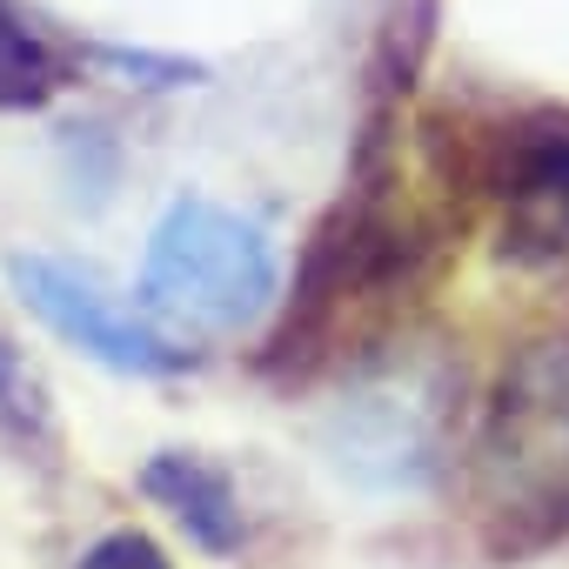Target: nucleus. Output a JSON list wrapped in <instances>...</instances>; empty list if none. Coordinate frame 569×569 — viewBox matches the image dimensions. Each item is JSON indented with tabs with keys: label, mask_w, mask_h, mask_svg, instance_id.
Segmentation results:
<instances>
[{
	"label": "nucleus",
	"mask_w": 569,
	"mask_h": 569,
	"mask_svg": "<svg viewBox=\"0 0 569 569\" xmlns=\"http://www.w3.org/2000/svg\"><path fill=\"white\" fill-rule=\"evenodd\" d=\"M94 68L121 74L128 88H148V94H168V88H194L201 68L194 61H174V54H148V48H88Z\"/></svg>",
	"instance_id": "obj_9"
},
{
	"label": "nucleus",
	"mask_w": 569,
	"mask_h": 569,
	"mask_svg": "<svg viewBox=\"0 0 569 569\" xmlns=\"http://www.w3.org/2000/svg\"><path fill=\"white\" fill-rule=\"evenodd\" d=\"M141 496L161 502L174 516V529L201 549V556H234L248 542V509L241 489L221 462L194 456V449H161L141 462Z\"/></svg>",
	"instance_id": "obj_6"
},
{
	"label": "nucleus",
	"mask_w": 569,
	"mask_h": 569,
	"mask_svg": "<svg viewBox=\"0 0 569 569\" xmlns=\"http://www.w3.org/2000/svg\"><path fill=\"white\" fill-rule=\"evenodd\" d=\"M74 81V61L28 21L21 0H0V114H41Z\"/></svg>",
	"instance_id": "obj_8"
},
{
	"label": "nucleus",
	"mask_w": 569,
	"mask_h": 569,
	"mask_svg": "<svg viewBox=\"0 0 569 569\" xmlns=\"http://www.w3.org/2000/svg\"><path fill=\"white\" fill-rule=\"evenodd\" d=\"M336 469L369 489H422L449 449V382L416 369H382L342 396L329 422Z\"/></svg>",
	"instance_id": "obj_5"
},
{
	"label": "nucleus",
	"mask_w": 569,
	"mask_h": 569,
	"mask_svg": "<svg viewBox=\"0 0 569 569\" xmlns=\"http://www.w3.org/2000/svg\"><path fill=\"white\" fill-rule=\"evenodd\" d=\"M134 296L174 336H241L281 302V261L261 221L208 194H181L148 234Z\"/></svg>",
	"instance_id": "obj_3"
},
{
	"label": "nucleus",
	"mask_w": 569,
	"mask_h": 569,
	"mask_svg": "<svg viewBox=\"0 0 569 569\" xmlns=\"http://www.w3.org/2000/svg\"><path fill=\"white\" fill-rule=\"evenodd\" d=\"M74 569H174V562L148 529H108L74 556Z\"/></svg>",
	"instance_id": "obj_10"
},
{
	"label": "nucleus",
	"mask_w": 569,
	"mask_h": 569,
	"mask_svg": "<svg viewBox=\"0 0 569 569\" xmlns=\"http://www.w3.org/2000/svg\"><path fill=\"white\" fill-rule=\"evenodd\" d=\"M476 536L496 562L569 542V336H529L509 349L476 449Z\"/></svg>",
	"instance_id": "obj_1"
},
{
	"label": "nucleus",
	"mask_w": 569,
	"mask_h": 569,
	"mask_svg": "<svg viewBox=\"0 0 569 569\" xmlns=\"http://www.w3.org/2000/svg\"><path fill=\"white\" fill-rule=\"evenodd\" d=\"M422 154L436 188L456 201L489 194L502 214V261L549 268L569 254V108L536 114H429Z\"/></svg>",
	"instance_id": "obj_2"
},
{
	"label": "nucleus",
	"mask_w": 569,
	"mask_h": 569,
	"mask_svg": "<svg viewBox=\"0 0 569 569\" xmlns=\"http://www.w3.org/2000/svg\"><path fill=\"white\" fill-rule=\"evenodd\" d=\"M8 289L21 296V309L41 329H54L68 349H81L88 362H101L114 376H181V369H194L188 336L161 329L141 302L114 296L108 274L74 261V254H41V248L8 254Z\"/></svg>",
	"instance_id": "obj_4"
},
{
	"label": "nucleus",
	"mask_w": 569,
	"mask_h": 569,
	"mask_svg": "<svg viewBox=\"0 0 569 569\" xmlns=\"http://www.w3.org/2000/svg\"><path fill=\"white\" fill-rule=\"evenodd\" d=\"M0 456H14L21 469H41V476H54L68 456L54 389H48L41 362L8 329H0Z\"/></svg>",
	"instance_id": "obj_7"
}]
</instances>
